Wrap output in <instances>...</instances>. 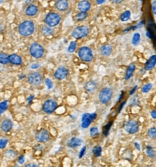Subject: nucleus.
<instances>
[{"instance_id": "nucleus-51", "label": "nucleus", "mask_w": 156, "mask_h": 167, "mask_svg": "<svg viewBox=\"0 0 156 167\" xmlns=\"http://www.w3.org/2000/svg\"><path fill=\"white\" fill-rule=\"evenodd\" d=\"M1 2H2V1H0V3H1Z\"/></svg>"}, {"instance_id": "nucleus-52", "label": "nucleus", "mask_w": 156, "mask_h": 167, "mask_svg": "<svg viewBox=\"0 0 156 167\" xmlns=\"http://www.w3.org/2000/svg\"><path fill=\"white\" fill-rule=\"evenodd\" d=\"M15 167H18V166H15Z\"/></svg>"}, {"instance_id": "nucleus-13", "label": "nucleus", "mask_w": 156, "mask_h": 167, "mask_svg": "<svg viewBox=\"0 0 156 167\" xmlns=\"http://www.w3.org/2000/svg\"><path fill=\"white\" fill-rule=\"evenodd\" d=\"M12 127H13V123L11 120L8 119V118H6L3 120L0 125V128H1V131L4 133H7L11 130Z\"/></svg>"}, {"instance_id": "nucleus-21", "label": "nucleus", "mask_w": 156, "mask_h": 167, "mask_svg": "<svg viewBox=\"0 0 156 167\" xmlns=\"http://www.w3.org/2000/svg\"><path fill=\"white\" fill-rule=\"evenodd\" d=\"M112 46L110 45H104L101 47V49H100V51H101V53L104 56H109V55L112 53Z\"/></svg>"}, {"instance_id": "nucleus-50", "label": "nucleus", "mask_w": 156, "mask_h": 167, "mask_svg": "<svg viewBox=\"0 0 156 167\" xmlns=\"http://www.w3.org/2000/svg\"><path fill=\"white\" fill-rule=\"evenodd\" d=\"M112 2H115V3H121V2H122V1H113Z\"/></svg>"}, {"instance_id": "nucleus-7", "label": "nucleus", "mask_w": 156, "mask_h": 167, "mask_svg": "<svg viewBox=\"0 0 156 167\" xmlns=\"http://www.w3.org/2000/svg\"><path fill=\"white\" fill-rule=\"evenodd\" d=\"M57 107H58L57 102L53 99H49L44 102L42 109L44 112L47 114H51L57 109Z\"/></svg>"}, {"instance_id": "nucleus-43", "label": "nucleus", "mask_w": 156, "mask_h": 167, "mask_svg": "<svg viewBox=\"0 0 156 167\" xmlns=\"http://www.w3.org/2000/svg\"><path fill=\"white\" fill-rule=\"evenodd\" d=\"M150 115H151V117L153 118V119H155L156 118V111L155 110V109H153V110L151 111Z\"/></svg>"}, {"instance_id": "nucleus-14", "label": "nucleus", "mask_w": 156, "mask_h": 167, "mask_svg": "<svg viewBox=\"0 0 156 167\" xmlns=\"http://www.w3.org/2000/svg\"><path fill=\"white\" fill-rule=\"evenodd\" d=\"M38 7H37V5L34 4H30L27 7L25 12L26 15L29 16V17H34L38 13Z\"/></svg>"}, {"instance_id": "nucleus-27", "label": "nucleus", "mask_w": 156, "mask_h": 167, "mask_svg": "<svg viewBox=\"0 0 156 167\" xmlns=\"http://www.w3.org/2000/svg\"><path fill=\"white\" fill-rule=\"evenodd\" d=\"M145 153H146L147 156H148L149 158H152L155 157V151L153 150V148H152L151 146H146V150H145Z\"/></svg>"}, {"instance_id": "nucleus-32", "label": "nucleus", "mask_w": 156, "mask_h": 167, "mask_svg": "<svg viewBox=\"0 0 156 167\" xmlns=\"http://www.w3.org/2000/svg\"><path fill=\"white\" fill-rule=\"evenodd\" d=\"M113 122H109V123H107V125H105L104 127V134L105 136H107L109 134V130H110L111 128V126H112Z\"/></svg>"}, {"instance_id": "nucleus-46", "label": "nucleus", "mask_w": 156, "mask_h": 167, "mask_svg": "<svg viewBox=\"0 0 156 167\" xmlns=\"http://www.w3.org/2000/svg\"><path fill=\"white\" fill-rule=\"evenodd\" d=\"M146 36L148 37L149 38H151L152 36H151V33H150V31L149 30H148L146 31Z\"/></svg>"}, {"instance_id": "nucleus-34", "label": "nucleus", "mask_w": 156, "mask_h": 167, "mask_svg": "<svg viewBox=\"0 0 156 167\" xmlns=\"http://www.w3.org/2000/svg\"><path fill=\"white\" fill-rule=\"evenodd\" d=\"M152 88V84L149 83V84H145V85L143 86L142 90H143V93H148L150 90H151Z\"/></svg>"}, {"instance_id": "nucleus-33", "label": "nucleus", "mask_w": 156, "mask_h": 167, "mask_svg": "<svg viewBox=\"0 0 156 167\" xmlns=\"http://www.w3.org/2000/svg\"><path fill=\"white\" fill-rule=\"evenodd\" d=\"M76 46H77L76 42H75V41L71 42V43H70L69 46V48H68V51H69V53H73V52H74L76 48Z\"/></svg>"}, {"instance_id": "nucleus-41", "label": "nucleus", "mask_w": 156, "mask_h": 167, "mask_svg": "<svg viewBox=\"0 0 156 167\" xmlns=\"http://www.w3.org/2000/svg\"><path fill=\"white\" fill-rule=\"evenodd\" d=\"M25 161V158H24V156H20L19 157V163H20V164H22L23 163H24Z\"/></svg>"}, {"instance_id": "nucleus-19", "label": "nucleus", "mask_w": 156, "mask_h": 167, "mask_svg": "<svg viewBox=\"0 0 156 167\" xmlns=\"http://www.w3.org/2000/svg\"><path fill=\"white\" fill-rule=\"evenodd\" d=\"M156 64V55H153L148 59V61L145 63V71H150L155 67Z\"/></svg>"}, {"instance_id": "nucleus-22", "label": "nucleus", "mask_w": 156, "mask_h": 167, "mask_svg": "<svg viewBox=\"0 0 156 167\" xmlns=\"http://www.w3.org/2000/svg\"><path fill=\"white\" fill-rule=\"evenodd\" d=\"M135 69H136L135 64H130V66H128V68H127V69L126 76H125V79H126V80L130 79L131 77L132 76V75H133V73L134 72V71H135Z\"/></svg>"}, {"instance_id": "nucleus-16", "label": "nucleus", "mask_w": 156, "mask_h": 167, "mask_svg": "<svg viewBox=\"0 0 156 167\" xmlns=\"http://www.w3.org/2000/svg\"><path fill=\"white\" fill-rule=\"evenodd\" d=\"M97 89V84L94 81H89L84 86V89L89 94H93Z\"/></svg>"}, {"instance_id": "nucleus-26", "label": "nucleus", "mask_w": 156, "mask_h": 167, "mask_svg": "<svg viewBox=\"0 0 156 167\" xmlns=\"http://www.w3.org/2000/svg\"><path fill=\"white\" fill-rule=\"evenodd\" d=\"M87 12H78V13L76 15V17H75V19H76V21H78V22H80V21L84 20V19L87 18Z\"/></svg>"}, {"instance_id": "nucleus-15", "label": "nucleus", "mask_w": 156, "mask_h": 167, "mask_svg": "<svg viewBox=\"0 0 156 167\" xmlns=\"http://www.w3.org/2000/svg\"><path fill=\"white\" fill-rule=\"evenodd\" d=\"M9 63L16 66H20L22 64V58L20 55L12 53L11 55H9Z\"/></svg>"}, {"instance_id": "nucleus-20", "label": "nucleus", "mask_w": 156, "mask_h": 167, "mask_svg": "<svg viewBox=\"0 0 156 167\" xmlns=\"http://www.w3.org/2000/svg\"><path fill=\"white\" fill-rule=\"evenodd\" d=\"M78 9L81 12H87L91 9V3L89 1H81L78 3Z\"/></svg>"}, {"instance_id": "nucleus-12", "label": "nucleus", "mask_w": 156, "mask_h": 167, "mask_svg": "<svg viewBox=\"0 0 156 167\" xmlns=\"http://www.w3.org/2000/svg\"><path fill=\"white\" fill-rule=\"evenodd\" d=\"M69 71L64 66H59L54 73V77L57 80H63L67 76Z\"/></svg>"}, {"instance_id": "nucleus-23", "label": "nucleus", "mask_w": 156, "mask_h": 167, "mask_svg": "<svg viewBox=\"0 0 156 167\" xmlns=\"http://www.w3.org/2000/svg\"><path fill=\"white\" fill-rule=\"evenodd\" d=\"M41 33L44 36H50V35H53L54 31L51 28L47 25H43L41 28Z\"/></svg>"}, {"instance_id": "nucleus-10", "label": "nucleus", "mask_w": 156, "mask_h": 167, "mask_svg": "<svg viewBox=\"0 0 156 167\" xmlns=\"http://www.w3.org/2000/svg\"><path fill=\"white\" fill-rule=\"evenodd\" d=\"M35 140L40 143H46L50 140L51 136L49 132L46 129H40L35 133Z\"/></svg>"}, {"instance_id": "nucleus-3", "label": "nucleus", "mask_w": 156, "mask_h": 167, "mask_svg": "<svg viewBox=\"0 0 156 167\" xmlns=\"http://www.w3.org/2000/svg\"><path fill=\"white\" fill-rule=\"evenodd\" d=\"M45 53L44 48L38 43H33L30 47V53L32 57L35 59H39L43 56Z\"/></svg>"}, {"instance_id": "nucleus-6", "label": "nucleus", "mask_w": 156, "mask_h": 167, "mask_svg": "<svg viewBox=\"0 0 156 167\" xmlns=\"http://www.w3.org/2000/svg\"><path fill=\"white\" fill-rule=\"evenodd\" d=\"M113 95V91L110 88L106 87L102 89L100 91L99 94V101L101 103L106 105L108 102L110 101L111 99L112 98Z\"/></svg>"}, {"instance_id": "nucleus-11", "label": "nucleus", "mask_w": 156, "mask_h": 167, "mask_svg": "<svg viewBox=\"0 0 156 167\" xmlns=\"http://www.w3.org/2000/svg\"><path fill=\"white\" fill-rule=\"evenodd\" d=\"M125 130L128 133L134 134L139 130V124L137 121L134 120H131L127 121L125 125Z\"/></svg>"}, {"instance_id": "nucleus-30", "label": "nucleus", "mask_w": 156, "mask_h": 167, "mask_svg": "<svg viewBox=\"0 0 156 167\" xmlns=\"http://www.w3.org/2000/svg\"><path fill=\"white\" fill-rule=\"evenodd\" d=\"M102 148L101 146H96L93 148V154L96 157H99L102 155Z\"/></svg>"}, {"instance_id": "nucleus-36", "label": "nucleus", "mask_w": 156, "mask_h": 167, "mask_svg": "<svg viewBox=\"0 0 156 167\" xmlns=\"http://www.w3.org/2000/svg\"><path fill=\"white\" fill-rule=\"evenodd\" d=\"M8 143V140L7 138H2L0 140V148L4 149L7 146V144Z\"/></svg>"}, {"instance_id": "nucleus-39", "label": "nucleus", "mask_w": 156, "mask_h": 167, "mask_svg": "<svg viewBox=\"0 0 156 167\" xmlns=\"http://www.w3.org/2000/svg\"><path fill=\"white\" fill-rule=\"evenodd\" d=\"M23 167H38V166H37V164H36V163H29Z\"/></svg>"}, {"instance_id": "nucleus-37", "label": "nucleus", "mask_w": 156, "mask_h": 167, "mask_svg": "<svg viewBox=\"0 0 156 167\" xmlns=\"http://www.w3.org/2000/svg\"><path fill=\"white\" fill-rule=\"evenodd\" d=\"M46 86H47V87H48V89H51L52 88H53V82H52V81L50 79H48V78H47L46 79Z\"/></svg>"}, {"instance_id": "nucleus-38", "label": "nucleus", "mask_w": 156, "mask_h": 167, "mask_svg": "<svg viewBox=\"0 0 156 167\" xmlns=\"http://www.w3.org/2000/svg\"><path fill=\"white\" fill-rule=\"evenodd\" d=\"M86 151H87V147L84 146L79 153V159H81V158L84 156V154H85L86 153Z\"/></svg>"}, {"instance_id": "nucleus-44", "label": "nucleus", "mask_w": 156, "mask_h": 167, "mask_svg": "<svg viewBox=\"0 0 156 167\" xmlns=\"http://www.w3.org/2000/svg\"><path fill=\"white\" fill-rule=\"evenodd\" d=\"M155 4H156V1H153V5H152V12H153L154 15H155V14H156V6H155Z\"/></svg>"}, {"instance_id": "nucleus-17", "label": "nucleus", "mask_w": 156, "mask_h": 167, "mask_svg": "<svg viewBox=\"0 0 156 167\" xmlns=\"http://www.w3.org/2000/svg\"><path fill=\"white\" fill-rule=\"evenodd\" d=\"M82 143H83V141H82L81 138H72L71 139H70L69 142H68L67 145L68 147L71 148H76V147L80 146L81 145Z\"/></svg>"}, {"instance_id": "nucleus-25", "label": "nucleus", "mask_w": 156, "mask_h": 167, "mask_svg": "<svg viewBox=\"0 0 156 167\" xmlns=\"http://www.w3.org/2000/svg\"><path fill=\"white\" fill-rule=\"evenodd\" d=\"M131 17V12L130 10H126L125 12H124L120 16V19L122 22H126V21L129 20Z\"/></svg>"}, {"instance_id": "nucleus-45", "label": "nucleus", "mask_w": 156, "mask_h": 167, "mask_svg": "<svg viewBox=\"0 0 156 167\" xmlns=\"http://www.w3.org/2000/svg\"><path fill=\"white\" fill-rule=\"evenodd\" d=\"M38 67H40V65L37 64H33V65L31 66V69H36Z\"/></svg>"}, {"instance_id": "nucleus-1", "label": "nucleus", "mask_w": 156, "mask_h": 167, "mask_svg": "<svg viewBox=\"0 0 156 167\" xmlns=\"http://www.w3.org/2000/svg\"><path fill=\"white\" fill-rule=\"evenodd\" d=\"M35 26L32 20H25L19 24L18 32L23 37H29L35 32Z\"/></svg>"}, {"instance_id": "nucleus-2", "label": "nucleus", "mask_w": 156, "mask_h": 167, "mask_svg": "<svg viewBox=\"0 0 156 167\" xmlns=\"http://www.w3.org/2000/svg\"><path fill=\"white\" fill-rule=\"evenodd\" d=\"M60 20H61V17L59 14L56 12H50L45 17L44 22L47 26L53 28L58 25Z\"/></svg>"}, {"instance_id": "nucleus-9", "label": "nucleus", "mask_w": 156, "mask_h": 167, "mask_svg": "<svg viewBox=\"0 0 156 167\" xmlns=\"http://www.w3.org/2000/svg\"><path fill=\"white\" fill-rule=\"evenodd\" d=\"M97 117V114L96 113H84L82 116L81 119V127L83 128L87 129L89 127V125H91L92 123L93 120H94Z\"/></svg>"}, {"instance_id": "nucleus-40", "label": "nucleus", "mask_w": 156, "mask_h": 167, "mask_svg": "<svg viewBox=\"0 0 156 167\" xmlns=\"http://www.w3.org/2000/svg\"><path fill=\"white\" fill-rule=\"evenodd\" d=\"M126 102H127L126 101H125V102H122V103H121V105H119V109H119V110H118V112H121V110H122V108H123V107H124V106H125V104H126Z\"/></svg>"}, {"instance_id": "nucleus-49", "label": "nucleus", "mask_w": 156, "mask_h": 167, "mask_svg": "<svg viewBox=\"0 0 156 167\" xmlns=\"http://www.w3.org/2000/svg\"><path fill=\"white\" fill-rule=\"evenodd\" d=\"M104 2H105V1H96V3H97L98 4H102Z\"/></svg>"}, {"instance_id": "nucleus-31", "label": "nucleus", "mask_w": 156, "mask_h": 167, "mask_svg": "<svg viewBox=\"0 0 156 167\" xmlns=\"http://www.w3.org/2000/svg\"><path fill=\"white\" fill-rule=\"evenodd\" d=\"M148 136L152 139H155L156 137V128L155 127H150L148 131Z\"/></svg>"}, {"instance_id": "nucleus-5", "label": "nucleus", "mask_w": 156, "mask_h": 167, "mask_svg": "<svg viewBox=\"0 0 156 167\" xmlns=\"http://www.w3.org/2000/svg\"><path fill=\"white\" fill-rule=\"evenodd\" d=\"M78 56L84 61L89 62L93 59L94 55H93L92 50L90 48L84 46L81 48L78 51Z\"/></svg>"}, {"instance_id": "nucleus-4", "label": "nucleus", "mask_w": 156, "mask_h": 167, "mask_svg": "<svg viewBox=\"0 0 156 167\" xmlns=\"http://www.w3.org/2000/svg\"><path fill=\"white\" fill-rule=\"evenodd\" d=\"M43 75L37 71H33L28 76V82L33 87L40 86L43 83Z\"/></svg>"}, {"instance_id": "nucleus-8", "label": "nucleus", "mask_w": 156, "mask_h": 167, "mask_svg": "<svg viewBox=\"0 0 156 167\" xmlns=\"http://www.w3.org/2000/svg\"><path fill=\"white\" fill-rule=\"evenodd\" d=\"M89 33V28L87 26L77 27L73 30L72 36L76 39H81L86 37Z\"/></svg>"}, {"instance_id": "nucleus-35", "label": "nucleus", "mask_w": 156, "mask_h": 167, "mask_svg": "<svg viewBox=\"0 0 156 167\" xmlns=\"http://www.w3.org/2000/svg\"><path fill=\"white\" fill-rule=\"evenodd\" d=\"M99 134V129L96 127H93L90 129V135L91 137H95Z\"/></svg>"}, {"instance_id": "nucleus-48", "label": "nucleus", "mask_w": 156, "mask_h": 167, "mask_svg": "<svg viewBox=\"0 0 156 167\" xmlns=\"http://www.w3.org/2000/svg\"><path fill=\"white\" fill-rule=\"evenodd\" d=\"M125 95V92L124 91H122V94H120V96H119V102L121 101L122 100V98H123V96Z\"/></svg>"}, {"instance_id": "nucleus-28", "label": "nucleus", "mask_w": 156, "mask_h": 167, "mask_svg": "<svg viewBox=\"0 0 156 167\" xmlns=\"http://www.w3.org/2000/svg\"><path fill=\"white\" fill-rule=\"evenodd\" d=\"M8 103L9 102L7 100H5V101L1 102V103H0V114L4 112L5 111L7 110V109L8 108Z\"/></svg>"}, {"instance_id": "nucleus-47", "label": "nucleus", "mask_w": 156, "mask_h": 167, "mask_svg": "<svg viewBox=\"0 0 156 167\" xmlns=\"http://www.w3.org/2000/svg\"><path fill=\"white\" fill-rule=\"evenodd\" d=\"M134 146L136 147V148H137V150L140 151V146L139 143H134Z\"/></svg>"}, {"instance_id": "nucleus-42", "label": "nucleus", "mask_w": 156, "mask_h": 167, "mask_svg": "<svg viewBox=\"0 0 156 167\" xmlns=\"http://www.w3.org/2000/svg\"><path fill=\"white\" fill-rule=\"evenodd\" d=\"M137 85H136V86H134V87H133V89H132V90H131L130 91V95H132V94H134V93L136 91V90H137Z\"/></svg>"}, {"instance_id": "nucleus-24", "label": "nucleus", "mask_w": 156, "mask_h": 167, "mask_svg": "<svg viewBox=\"0 0 156 167\" xmlns=\"http://www.w3.org/2000/svg\"><path fill=\"white\" fill-rule=\"evenodd\" d=\"M9 55L6 53H0V64H8L9 63Z\"/></svg>"}, {"instance_id": "nucleus-29", "label": "nucleus", "mask_w": 156, "mask_h": 167, "mask_svg": "<svg viewBox=\"0 0 156 167\" xmlns=\"http://www.w3.org/2000/svg\"><path fill=\"white\" fill-rule=\"evenodd\" d=\"M140 41V33H134L133 37H132V44H133L134 46H136V45L139 44Z\"/></svg>"}, {"instance_id": "nucleus-18", "label": "nucleus", "mask_w": 156, "mask_h": 167, "mask_svg": "<svg viewBox=\"0 0 156 167\" xmlns=\"http://www.w3.org/2000/svg\"><path fill=\"white\" fill-rule=\"evenodd\" d=\"M55 7L59 11H66L69 8V2L66 0H59L55 2Z\"/></svg>"}]
</instances>
